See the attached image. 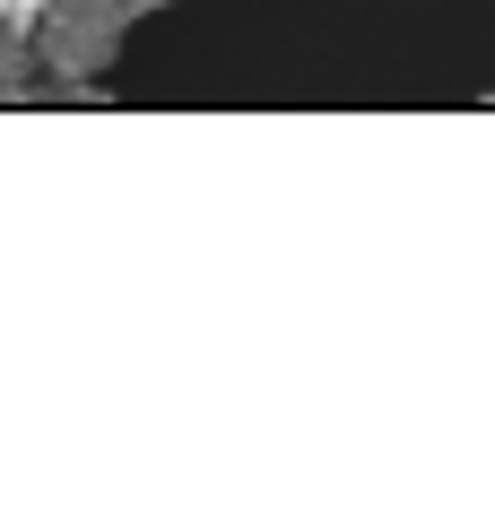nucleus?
I'll use <instances>...</instances> for the list:
<instances>
[{"instance_id": "f257e3e1", "label": "nucleus", "mask_w": 495, "mask_h": 512, "mask_svg": "<svg viewBox=\"0 0 495 512\" xmlns=\"http://www.w3.org/2000/svg\"><path fill=\"white\" fill-rule=\"evenodd\" d=\"M131 0H53L44 27H35V53H44V87H96L122 61V35H131Z\"/></svg>"}, {"instance_id": "f03ea898", "label": "nucleus", "mask_w": 495, "mask_h": 512, "mask_svg": "<svg viewBox=\"0 0 495 512\" xmlns=\"http://www.w3.org/2000/svg\"><path fill=\"white\" fill-rule=\"evenodd\" d=\"M35 79H44V53H35V35H0V105H27Z\"/></svg>"}, {"instance_id": "7ed1b4c3", "label": "nucleus", "mask_w": 495, "mask_h": 512, "mask_svg": "<svg viewBox=\"0 0 495 512\" xmlns=\"http://www.w3.org/2000/svg\"><path fill=\"white\" fill-rule=\"evenodd\" d=\"M44 9H53V0H0V35H35Z\"/></svg>"}, {"instance_id": "20e7f679", "label": "nucleus", "mask_w": 495, "mask_h": 512, "mask_svg": "<svg viewBox=\"0 0 495 512\" xmlns=\"http://www.w3.org/2000/svg\"><path fill=\"white\" fill-rule=\"evenodd\" d=\"M131 9H139V18H148V9H174V0H131Z\"/></svg>"}]
</instances>
